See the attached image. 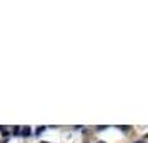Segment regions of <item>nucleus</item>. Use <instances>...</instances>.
Masks as SVG:
<instances>
[{"instance_id": "obj_1", "label": "nucleus", "mask_w": 148, "mask_h": 143, "mask_svg": "<svg viewBox=\"0 0 148 143\" xmlns=\"http://www.w3.org/2000/svg\"><path fill=\"white\" fill-rule=\"evenodd\" d=\"M20 133H22V136H25V138H27V136L32 135V130L28 128V127H23V128L20 130Z\"/></svg>"}, {"instance_id": "obj_2", "label": "nucleus", "mask_w": 148, "mask_h": 143, "mask_svg": "<svg viewBox=\"0 0 148 143\" xmlns=\"http://www.w3.org/2000/svg\"><path fill=\"white\" fill-rule=\"evenodd\" d=\"M12 133H14V135H18V133H20V127H15V128L12 130Z\"/></svg>"}, {"instance_id": "obj_3", "label": "nucleus", "mask_w": 148, "mask_h": 143, "mask_svg": "<svg viewBox=\"0 0 148 143\" xmlns=\"http://www.w3.org/2000/svg\"><path fill=\"white\" fill-rule=\"evenodd\" d=\"M43 130H45V127H38V128H37V135H40Z\"/></svg>"}, {"instance_id": "obj_4", "label": "nucleus", "mask_w": 148, "mask_h": 143, "mask_svg": "<svg viewBox=\"0 0 148 143\" xmlns=\"http://www.w3.org/2000/svg\"><path fill=\"white\" fill-rule=\"evenodd\" d=\"M135 143H145V142H143V140H138V142H135Z\"/></svg>"}, {"instance_id": "obj_5", "label": "nucleus", "mask_w": 148, "mask_h": 143, "mask_svg": "<svg viewBox=\"0 0 148 143\" xmlns=\"http://www.w3.org/2000/svg\"><path fill=\"white\" fill-rule=\"evenodd\" d=\"M98 143H105V142H98Z\"/></svg>"}]
</instances>
